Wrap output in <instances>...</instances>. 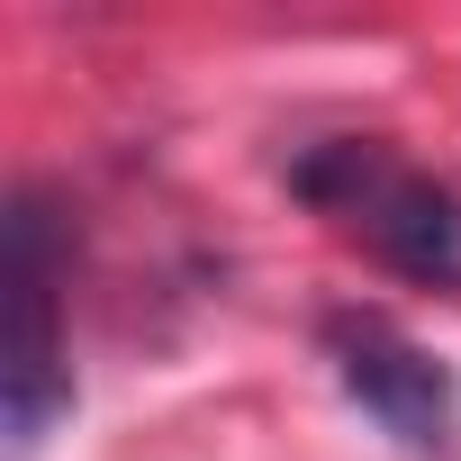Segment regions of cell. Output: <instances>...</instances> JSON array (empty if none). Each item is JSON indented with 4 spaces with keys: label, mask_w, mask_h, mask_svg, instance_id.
<instances>
[{
    "label": "cell",
    "mask_w": 461,
    "mask_h": 461,
    "mask_svg": "<svg viewBox=\"0 0 461 461\" xmlns=\"http://www.w3.org/2000/svg\"><path fill=\"white\" fill-rule=\"evenodd\" d=\"M290 190L308 208H326L344 236H362L389 272L407 281H461V190H443L434 172L398 163L380 136H335L317 154L290 163Z\"/></svg>",
    "instance_id": "1"
},
{
    "label": "cell",
    "mask_w": 461,
    "mask_h": 461,
    "mask_svg": "<svg viewBox=\"0 0 461 461\" xmlns=\"http://www.w3.org/2000/svg\"><path fill=\"white\" fill-rule=\"evenodd\" d=\"M64 226L55 199L28 181L10 199V344H0V425H10V461H37V443L55 434V416L73 407V371H64Z\"/></svg>",
    "instance_id": "2"
},
{
    "label": "cell",
    "mask_w": 461,
    "mask_h": 461,
    "mask_svg": "<svg viewBox=\"0 0 461 461\" xmlns=\"http://www.w3.org/2000/svg\"><path fill=\"white\" fill-rule=\"evenodd\" d=\"M326 353H335V380H344V398L389 434V443H407V452H443L452 443V371L416 344V335H398L389 317H326Z\"/></svg>",
    "instance_id": "3"
}]
</instances>
